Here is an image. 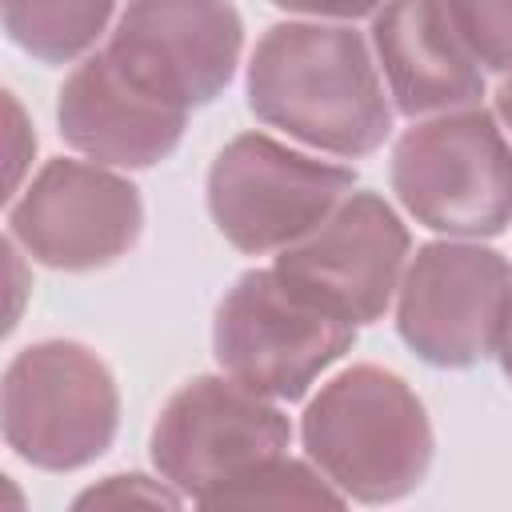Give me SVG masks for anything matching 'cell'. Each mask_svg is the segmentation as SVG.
I'll return each instance as SVG.
<instances>
[{"instance_id": "cell-3", "label": "cell", "mask_w": 512, "mask_h": 512, "mask_svg": "<svg viewBox=\"0 0 512 512\" xmlns=\"http://www.w3.org/2000/svg\"><path fill=\"white\" fill-rule=\"evenodd\" d=\"M388 180L404 212L456 240L512 224V144L480 104L416 120L392 148Z\"/></svg>"}, {"instance_id": "cell-16", "label": "cell", "mask_w": 512, "mask_h": 512, "mask_svg": "<svg viewBox=\"0 0 512 512\" xmlns=\"http://www.w3.org/2000/svg\"><path fill=\"white\" fill-rule=\"evenodd\" d=\"M448 20L472 60L488 72H512V0H444Z\"/></svg>"}, {"instance_id": "cell-20", "label": "cell", "mask_w": 512, "mask_h": 512, "mask_svg": "<svg viewBox=\"0 0 512 512\" xmlns=\"http://www.w3.org/2000/svg\"><path fill=\"white\" fill-rule=\"evenodd\" d=\"M496 116L508 124V132H512V76L496 88Z\"/></svg>"}, {"instance_id": "cell-11", "label": "cell", "mask_w": 512, "mask_h": 512, "mask_svg": "<svg viewBox=\"0 0 512 512\" xmlns=\"http://www.w3.org/2000/svg\"><path fill=\"white\" fill-rule=\"evenodd\" d=\"M408 228L376 192H348L324 224L276 256V272L344 320L372 324L388 312L408 268Z\"/></svg>"}, {"instance_id": "cell-15", "label": "cell", "mask_w": 512, "mask_h": 512, "mask_svg": "<svg viewBox=\"0 0 512 512\" xmlns=\"http://www.w3.org/2000/svg\"><path fill=\"white\" fill-rule=\"evenodd\" d=\"M252 504L256 508H344L348 496L312 460H292L280 452L204 500V508H252Z\"/></svg>"}, {"instance_id": "cell-10", "label": "cell", "mask_w": 512, "mask_h": 512, "mask_svg": "<svg viewBox=\"0 0 512 512\" xmlns=\"http://www.w3.org/2000/svg\"><path fill=\"white\" fill-rule=\"evenodd\" d=\"M240 48L244 20L232 0H128L104 56L144 92L192 112L228 88Z\"/></svg>"}, {"instance_id": "cell-19", "label": "cell", "mask_w": 512, "mask_h": 512, "mask_svg": "<svg viewBox=\"0 0 512 512\" xmlns=\"http://www.w3.org/2000/svg\"><path fill=\"white\" fill-rule=\"evenodd\" d=\"M496 360H500V372H504V376H508V384H512V308H508V320H504V336H500Z\"/></svg>"}, {"instance_id": "cell-12", "label": "cell", "mask_w": 512, "mask_h": 512, "mask_svg": "<svg viewBox=\"0 0 512 512\" xmlns=\"http://www.w3.org/2000/svg\"><path fill=\"white\" fill-rule=\"evenodd\" d=\"M56 124L64 144L96 164L152 168L184 140L188 108H176L132 84L100 48L84 56L60 84Z\"/></svg>"}, {"instance_id": "cell-9", "label": "cell", "mask_w": 512, "mask_h": 512, "mask_svg": "<svg viewBox=\"0 0 512 512\" xmlns=\"http://www.w3.org/2000/svg\"><path fill=\"white\" fill-rule=\"evenodd\" d=\"M144 232L140 188L88 160H48L8 208V236L56 272L108 268Z\"/></svg>"}, {"instance_id": "cell-14", "label": "cell", "mask_w": 512, "mask_h": 512, "mask_svg": "<svg viewBox=\"0 0 512 512\" xmlns=\"http://www.w3.org/2000/svg\"><path fill=\"white\" fill-rule=\"evenodd\" d=\"M120 0H0L4 32L40 64H72L96 48Z\"/></svg>"}, {"instance_id": "cell-6", "label": "cell", "mask_w": 512, "mask_h": 512, "mask_svg": "<svg viewBox=\"0 0 512 512\" xmlns=\"http://www.w3.org/2000/svg\"><path fill=\"white\" fill-rule=\"evenodd\" d=\"M352 188V168L304 156L264 132H240L208 168V212L236 252L264 256L304 240Z\"/></svg>"}, {"instance_id": "cell-1", "label": "cell", "mask_w": 512, "mask_h": 512, "mask_svg": "<svg viewBox=\"0 0 512 512\" xmlns=\"http://www.w3.org/2000/svg\"><path fill=\"white\" fill-rule=\"evenodd\" d=\"M248 108L268 128L344 160L376 152L392 132L376 60L348 24H272L248 60Z\"/></svg>"}, {"instance_id": "cell-8", "label": "cell", "mask_w": 512, "mask_h": 512, "mask_svg": "<svg viewBox=\"0 0 512 512\" xmlns=\"http://www.w3.org/2000/svg\"><path fill=\"white\" fill-rule=\"evenodd\" d=\"M512 308V264L472 240H432L396 288V332L432 368H472L496 356Z\"/></svg>"}, {"instance_id": "cell-17", "label": "cell", "mask_w": 512, "mask_h": 512, "mask_svg": "<svg viewBox=\"0 0 512 512\" xmlns=\"http://www.w3.org/2000/svg\"><path fill=\"white\" fill-rule=\"evenodd\" d=\"M120 504H152V508H180L184 496L168 480H148L140 472H116L76 496V508H120Z\"/></svg>"}, {"instance_id": "cell-2", "label": "cell", "mask_w": 512, "mask_h": 512, "mask_svg": "<svg viewBox=\"0 0 512 512\" xmlns=\"http://www.w3.org/2000/svg\"><path fill=\"white\" fill-rule=\"evenodd\" d=\"M308 460L360 504L416 492L432 468V420L412 384L380 364L332 376L300 416Z\"/></svg>"}, {"instance_id": "cell-7", "label": "cell", "mask_w": 512, "mask_h": 512, "mask_svg": "<svg viewBox=\"0 0 512 512\" xmlns=\"http://www.w3.org/2000/svg\"><path fill=\"white\" fill-rule=\"evenodd\" d=\"M292 440L288 416L272 396L236 376H192L160 408L148 456L160 480L184 500L204 504L224 484L280 456Z\"/></svg>"}, {"instance_id": "cell-4", "label": "cell", "mask_w": 512, "mask_h": 512, "mask_svg": "<svg viewBox=\"0 0 512 512\" xmlns=\"http://www.w3.org/2000/svg\"><path fill=\"white\" fill-rule=\"evenodd\" d=\"M4 444L40 472H76L100 460L120 428L112 368L76 340L20 348L0 380Z\"/></svg>"}, {"instance_id": "cell-5", "label": "cell", "mask_w": 512, "mask_h": 512, "mask_svg": "<svg viewBox=\"0 0 512 512\" xmlns=\"http://www.w3.org/2000/svg\"><path fill=\"white\" fill-rule=\"evenodd\" d=\"M352 344L356 324L276 268L244 272L220 296L212 320L216 364L272 400H300Z\"/></svg>"}, {"instance_id": "cell-13", "label": "cell", "mask_w": 512, "mask_h": 512, "mask_svg": "<svg viewBox=\"0 0 512 512\" xmlns=\"http://www.w3.org/2000/svg\"><path fill=\"white\" fill-rule=\"evenodd\" d=\"M376 68L396 112L424 120L480 104L484 72L456 36L444 0H384L372 12Z\"/></svg>"}, {"instance_id": "cell-18", "label": "cell", "mask_w": 512, "mask_h": 512, "mask_svg": "<svg viewBox=\"0 0 512 512\" xmlns=\"http://www.w3.org/2000/svg\"><path fill=\"white\" fill-rule=\"evenodd\" d=\"M284 12L296 16H316V20H356V16H372L384 0H272Z\"/></svg>"}]
</instances>
